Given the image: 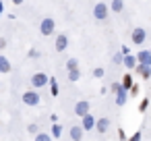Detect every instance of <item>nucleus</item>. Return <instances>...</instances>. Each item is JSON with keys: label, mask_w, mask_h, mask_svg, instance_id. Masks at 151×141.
I'll list each match as a JSON object with an SVG mask.
<instances>
[{"label": "nucleus", "mask_w": 151, "mask_h": 141, "mask_svg": "<svg viewBox=\"0 0 151 141\" xmlns=\"http://www.w3.org/2000/svg\"><path fill=\"white\" fill-rule=\"evenodd\" d=\"M37 131H40V127H37V124H29V127H27V133H29V135H35Z\"/></svg>", "instance_id": "nucleus-23"}, {"label": "nucleus", "mask_w": 151, "mask_h": 141, "mask_svg": "<svg viewBox=\"0 0 151 141\" xmlns=\"http://www.w3.org/2000/svg\"><path fill=\"white\" fill-rule=\"evenodd\" d=\"M110 89H112V93H118V91H120V89H124V87H122V83H112V87H110Z\"/></svg>", "instance_id": "nucleus-22"}, {"label": "nucleus", "mask_w": 151, "mask_h": 141, "mask_svg": "<svg viewBox=\"0 0 151 141\" xmlns=\"http://www.w3.org/2000/svg\"><path fill=\"white\" fill-rule=\"evenodd\" d=\"M33 137H35V139H37V141H48V139H50V137H52V135H48V133H40V131H37V133H35V135H33Z\"/></svg>", "instance_id": "nucleus-21"}, {"label": "nucleus", "mask_w": 151, "mask_h": 141, "mask_svg": "<svg viewBox=\"0 0 151 141\" xmlns=\"http://www.w3.org/2000/svg\"><path fill=\"white\" fill-rule=\"evenodd\" d=\"M0 13H2V2H0Z\"/></svg>", "instance_id": "nucleus-31"}, {"label": "nucleus", "mask_w": 151, "mask_h": 141, "mask_svg": "<svg viewBox=\"0 0 151 141\" xmlns=\"http://www.w3.org/2000/svg\"><path fill=\"white\" fill-rule=\"evenodd\" d=\"M130 93L137 95V93H139V85H132V87H130Z\"/></svg>", "instance_id": "nucleus-29"}, {"label": "nucleus", "mask_w": 151, "mask_h": 141, "mask_svg": "<svg viewBox=\"0 0 151 141\" xmlns=\"http://www.w3.org/2000/svg\"><path fill=\"white\" fill-rule=\"evenodd\" d=\"M93 77L101 79V77H104V69H95V71H93Z\"/></svg>", "instance_id": "nucleus-26"}, {"label": "nucleus", "mask_w": 151, "mask_h": 141, "mask_svg": "<svg viewBox=\"0 0 151 141\" xmlns=\"http://www.w3.org/2000/svg\"><path fill=\"white\" fill-rule=\"evenodd\" d=\"M29 83H31L33 89H40V87H46V85L50 83V77H48L46 73H33L31 79H29Z\"/></svg>", "instance_id": "nucleus-1"}, {"label": "nucleus", "mask_w": 151, "mask_h": 141, "mask_svg": "<svg viewBox=\"0 0 151 141\" xmlns=\"http://www.w3.org/2000/svg\"><path fill=\"white\" fill-rule=\"evenodd\" d=\"M21 100H23L25 106H37V104H40V93L31 89V91H25V93L21 95Z\"/></svg>", "instance_id": "nucleus-3"}, {"label": "nucleus", "mask_w": 151, "mask_h": 141, "mask_svg": "<svg viewBox=\"0 0 151 141\" xmlns=\"http://www.w3.org/2000/svg\"><path fill=\"white\" fill-rule=\"evenodd\" d=\"M110 127H112V122H110V118H99V120L95 122V129H97V133H99V135H104V133H108V131H110Z\"/></svg>", "instance_id": "nucleus-8"}, {"label": "nucleus", "mask_w": 151, "mask_h": 141, "mask_svg": "<svg viewBox=\"0 0 151 141\" xmlns=\"http://www.w3.org/2000/svg\"><path fill=\"white\" fill-rule=\"evenodd\" d=\"M75 114H77V116H81V118H83L85 114H89V102H87V100L77 102V104H75Z\"/></svg>", "instance_id": "nucleus-7"}, {"label": "nucleus", "mask_w": 151, "mask_h": 141, "mask_svg": "<svg viewBox=\"0 0 151 141\" xmlns=\"http://www.w3.org/2000/svg\"><path fill=\"white\" fill-rule=\"evenodd\" d=\"M126 91H128V89H120V91L116 93V104H118V106H124V102H126Z\"/></svg>", "instance_id": "nucleus-15"}, {"label": "nucleus", "mask_w": 151, "mask_h": 141, "mask_svg": "<svg viewBox=\"0 0 151 141\" xmlns=\"http://www.w3.org/2000/svg\"><path fill=\"white\" fill-rule=\"evenodd\" d=\"M83 131H85V129H83V124H81V127H79V124H77V127H70L68 137H70L73 141H79V139H83Z\"/></svg>", "instance_id": "nucleus-10"}, {"label": "nucleus", "mask_w": 151, "mask_h": 141, "mask_svg": "<svg viewBox=\"0 0 151 141\" xmlns=\"http://www.w3.org/2000/svg\"><path fill=\"white\" fill-rule=\"evenodd\" d=\"M122 64H126V69H137V64H139V58L137 56H124V62Z\"/></svg>", "instance_id": "nucleus-13"}, {"label": "nucleus", "mask_w": 151, "mask_h": 141, "mask_svg": "<svg viewBox=\"0 0 151 141\" xmlns=\"http://www.w3.org/2000/svg\"><path fill=\"white\" fill-rule=\"evenodd\" d=\"M52 93H54V95L58 93V85H56V81H52Z\"/></svg>", "instance_id": "nucleus-28"}, {"label": "nucleus", "mask_w": 151, "mask_h": 141, "mask_svg": "<svg viewBox=\"0 0 151 141\" xmlns=\"http://www.w3.org/2000/svg\"><path fill=\"white\" fill-rule=\"evenodd\" d=\"M132 85H134V83H132V75H130V73H126V75L122 77V87H124V89H130Z\"/></svg>", "instance_id": "nucleus-14"}, {"label": "nucleus", "mask_w": 151, "mask_h": 141, "mask_svg": "<svg viewBox=\"0 0 151 141\" xmlns=\"http://www.w3.org/2000/svg\"><path fill=\"white\" fill-rule=\"evenodd\" d=\"M124 9V2H122V0H112V11L114 13H120Z\"/></svg>", "instance_id": "nucleus-18"}, {"label": "nucleus", "mask_w": 151, "mask_h": 141, "mask_svg": "<svg viewBox=\"0 0 151 141\" xmlns=\"http://www.w3.org/2000/svg\"><path fill=\"white\" fill-rule=\"evenodd\" d=\"M137 73H139L143 79H149V77H151V64L139 62V64H137Z\"/></svg>", "instance_id": "nucleus-9"}, {"label": "nucleus", "mask_w": 151, "mask_h": 141, "mask_svg": "<svg viewBox=\"0 0 151 141\" xmlns=\"http://www.w3.org/2000/svg\"><path fill=\"white\" fill-rule=\"evenodd\" d=\"M93 17H95L97 21H104V19L108 17V4H104V2L95 4V7H93Z\"/></svg>", "instance_id": "nucleus-5"}, {"label": "nucleus", "mask_w": 151, "mask_h": 141, "mask_svg": "<svg viewBox=\"0 0 151 141\" xmlns=\"http://www.w3.org/2000/svg\"><path fill=\"white\" fill-rule=\"evenodd\" d=\"M52 137H54V139H60V137H62V127H60V124H54V127H52Z\"/></svg>", "instance_id": "nucleus-19"}, {"label": "nucleus", "mask_w": 151, "mask_h": 141, "mask_svg": "<svg viewBox=\"0 0 151 141\" xmlns=\"http://www.w3.org/2000/svg\"><path fill=\"white\" fill-rule=\"evenodd\" d=\"M95 122H97V120H95V118H93L91 114H85V116H83V122H81V124H83V129H85V131H89V129H93V127H95Z\"/></svg>", "instance_id": "nucleus-12"}, {"label": "nucleus", "mask_w": 151, "mask_h": 141, "mask_svg": "<svg viewBox=\"0 0 151 141\" xmlns=\"http://www.w3.org/2000/svg\"><path fill=\"white\" fill-rule=\"evenodd\" d=\"M11 69H13V64L9 62V58L6 56H2V54H0V73H11Z\"/></svg>", "instance_id": "nucleus-11"}, {"label": "nucleus", "mask_w": 151, "mask_h": 141, "mask_svg": "<svg viewBox=\"0 0 151 141\" xmlns=\"http://www.w3.org/2000/svg\"><path fill=\"white\" fill-rule=\"evenodd\" d=\"M9 46V42H6V38H0V50H4Z\"/></svg>", "instance_id": "nucleus-27"}, {"label": "nucleus", "mask_w": 151, "mask_h": 141, "mask_svg": "<svg viewBox=\"0 0 151 141\" xmlns=\"http://www.w3.org/2000/svg\"><path fill=\"white\" fill-rule=\"evenodd\" d=\"M11 2H13V4H23L25 0H11Z\"/></svg>", "instance_id": "nucleus-30"}, {"label": "nucleus", "mask_w": 151, "mask_h": 141, "mask_svg": "<svg viewBox=\"0 0 151 141\" xmlns=\"http://www.w3.org/2000/svg\"><path fill=\"white\" fill-rule=\"evenodd\" d=\"M147 106H149V100L145 98V100H143V102L139 104V110H141V112H145V110H147Z\"/></svg>", "instance_id": "nucleus-24"}, {"label": "nucleus", "mask_w": 151, "mask_h": 141, "mask_svg": "<svg viewBox=\"0 0 151 141\" xmlns=\"http://www.w3.org/2000/svg\"><path fill=\"white\" fill-rule=\"evenodd\" d=\"M145 38H147V33H145V29H143V27H134V29H132L130 40H132V44H134V46H141V44L145 42Z\"/></svg>", "instance_id": "nucleus-4"}, {"label": "nucleus", "mask_w": 151, "mask_h": 141, "mask_svg": "<svg viewBox=\"0 0 151 141\" xmlns=\"http://www.w3.org/2000/svg\"><path fill=\"white\" fill-rule=\"evenodd\" d=\"M79 79H81V71H79V69L68 71V81H73V83H75V81H79Z\"/></svg>", "instance_id": "nucleus-17"}, {"label": "nucleus", "mask_w": 151, "mask_h": 141, "mask_svg": "<svg viewBox=\"0 0 151 141\" xmlns=\"http://www.w3.org/2000/svg\"><path fill=\"white\" fill-rule=\"evenodd\" d=\"M139 62H145V64H151V52H139L137 54Z\"/></svg>", "instance_id": "nucleus-16"}, {"label": "nucleus", "mask_w": 151, "mask_h": 141, "mask_svg": "<svg viewBox=\"0 0 151 141\" xmlns=\"http://www.w3.org/2000/svg\"><path fill=\"white\" fill-rule=\"evenodd\" d=\"M54 29H56V23H54V19L52 17H46V19H42V23H40V33L42 35H52L54 33Z\"/></svg>", "instance_id": "nucleus-2"}, {"label": "nucleus", "mask_w": 151, "mask_h": 141, "mask_svg": "<svg viewBox=\"0 0 151 141\" xmlns=\"http://www.w3.org/2000/svg\"><path fill=\"white\" fill-rule=\"evenodd\" d=\"M114 62H116V64H122V62H124L122 54H114Z\"/></svg>", "instance_id": "nucleus-25"}, {"label": "nucleus", "mask_w": 151, "mask_h": 141, "mask_svg": "<svg viewBox=\"0 0 151 141\" xmlns=\"http://www.w3.org/2000/svg\"><path fill=\"white\" fill-rule=\"evenodd\" d=\"M66 69H68V71L79 69V60H77V58H68V60H66Z\"/></svg>", "instance_id": "nucleus-20"}, {"label": "nucleus", "mask_w": 151, "mask_h": 141, "mask_svg": "<svg viewBox=\"0 0 151 141\" xmlns=\"http://www.w3.org/2000/svg\"><path fill=\"white\" fill-rule=\"evenodd\" d=\"M54 48H56V52H64V50L68 48V38H66L64 33H60V35H56V42H54Z\"/></svg>", "instance_id": "nucleus-6"}]
</instances>
